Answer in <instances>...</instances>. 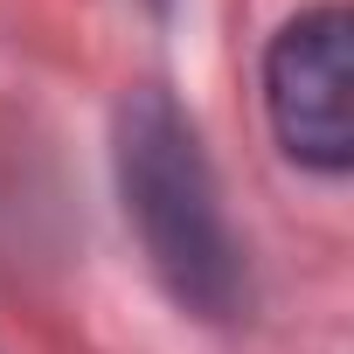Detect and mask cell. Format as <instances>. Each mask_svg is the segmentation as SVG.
Returning a JSON list of instances; mask_svg holds the SVG:
<instances>
[{"label": "cell", "mask_w": 354, "mask_h": 354, "mask_svg": "<svg viewBox=\"0 0 354 354\" xmlns=\"http://www.w3.org/2000/svg\"><path fill=\"white\" fill-rule=\"evenodd\" d=\"M118 181L167 292L202 319H230L243 306V250L223 216L209 153L167 91H139L118 111Z\"/></svg>", "instance_id": "obj_1"}, {"label": "cell", "mask_w": 354, "mask_h": 354, "mask_svg": "<svg viewBox=\"0 0 354 354\" xmlns=\"http://www.w3.org/2000/svg\"><path fill=\"white\" fill-rule=\"evenodd\" d=\"M264 104L278 125V146L319 174H340L354 160L347 125V8H313L278 28L264 56Z\"/></svg>", "instance_id": "obj_2"}]
</instances>
